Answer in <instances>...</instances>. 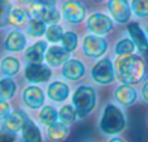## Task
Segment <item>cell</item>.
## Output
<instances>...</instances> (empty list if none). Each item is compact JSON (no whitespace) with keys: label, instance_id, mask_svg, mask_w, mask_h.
I'll use <instances>...</instances> for the list:
<instances>
[{"label":"cell","instance_id":"cell-20","mask_svg":"<svg viewBox=\"0 0 148 142\" xmlns=\"http://www.w3.org/2000/svg\"><path fill=\"white\" fill-rule=\"evenodd\" d=\"M47 136L51 142H62L68 138L69 136V129L66 124L64 123H57L47 129Z\"/></svg>","mask_w":148,"mask_h":142},{"label":"cell","instance_id":"cell-25","mask_svg":"<svg viewBox=\"0 0 148 142\" xmlns=\"http://www.w3.org/2000/svg\"><path fill=\"white\" fill-rule=\"evenodd\" d=\"M135 44L131 39L129 38H122L121 41L117 42L114 47V54L118 56H126V55H133V52L135 51Z\"/></svg>","mask_w":148,"mask_h":142},{"label":"cell","instance_id":"cell-12","mask_svg":"<svg viewBox=\"0 0 148 142\" xmlns=\"http://www.w3.org/2000/svg\"><path fill=\"white\" fill-rule=\"evenodd\" d=\"M30 119H29V116L25 112L16 110V111L10 112V114L8 115L7 119L3 120V128H4V130H8V132L16 134L17 132L23 129L25 124Z\"/></svg>","mask_w":148,"mask_h":142},{"label":"cell","instance_id":"cell-30","mask_svg":"<svg viewBox=\"0 0 148 142\" xmlns=\"http://www.w3.org/2000/svg\"><path fill=\"white\" fill-rule=\"evenodd\" d=\"M64 30L60 25H51L48 29H47L46 33V38L48 42L51 43H59V42L62 41L64 38Z\"/></svg>","mask_w":148,"mask_h":142},{"label":"cell","instance_id":"cell-38","mask_svg":"<svg viewBox=\"0 0 148 142\" xmlns=\"http://www.w3.org/2000/svg\"><path fill=\"white\" fill-rule=\"evenodd\" d=\"M95 1H97V3H100V1H104V0H95Z\"/></svg>","mask_w":148,"mask_h":142},{"label":"cell","instance_id":"cell-23","mask_svg":"<svg viewBox=\"0 0 148 142\" xmlns=\"http://www.w3.org/2000/svg\"><path fill=\"white\" fill-rule=\"evenodd\" d=\"M1 73L7 77H13L20 70V61L13 56H5L0 63Z\"/></svg>","mask_w":148,"mask_h":142},{"label":"cell","instance_id":"cell-1","mask_svg":"<svg viewBox=\"0 0 148 142\" xmlns=\"http://www.w3.org/2000/svg\"><path fill=\"white\" fill-rule=\"evenodd\" d=\"M146 61L139 55H126L116 60V77L123 85H136L146 76Z\"/></svg>","mask_w":148,"mask_h":142},{"label":"cell","instance_id":"cell-15","mask_svg":"<svg viewBox=\"0 0 148 142\" xmlns=\"http://www.w3.org/2000/svg\"><path fill=\"white\" fill-rule=\"evenodd\" d=\"M127 31L130 34L131 41L134 42L136 50L140 54H147L148 52V39L146 37V33L142 30V28L139 26V23L131 22L127 25Z\"/></svg>","mask_w":148,"mask_h":142},{"label":"cell","instance_id":"cell-13","mask_svg":"<svg viewBox=\"0 0 148 142\" xmlns=\"http://www.w3.org/2000/svg\"><path fill=\"white\" fill-rule=\"evenodd\" d=\"M46 61L48 67L56 68V67H64L69 61V52L65 51L62 47L59 46H51L46 52Z\"/></svg>","mask_w":148,"mask_h":142},{"label":"cell","instance_id":"cell-10","mask_svg":"<svg viewBox=\"0 0 148 142\" xmlns=\"http://www.w3.org/2000/svg\"><path fill=\"white\" fill-rule=\"evenodd\" d=\"M52 76V70L44 64H27L25 68V78L31 83L47 82Z\"/></svg>","mask_w":148,"mask_h":142},{"label":"cell","instance_id":"cell-8","mask_svg":"<svg viewBox=\"0 0 148 142\" xmlns=\"http://www.w3.org/2000/svg\"><path fill=\"white\" fill-rule=\"evenodd\" d=\"M62 17L70 23H81L86 18V8L79 0H65L62 3Z\"/></svg>","mask_w":148,"mask_h":142},{"label":"cell","instance_id":"cell-7","mask_svg":"<svg viewBox=\"0 0 148 142\" xmlns=\"http://www.w3.org/2000/svg\"><path fill=\"white\" fill-rule=\"evenodd\" d=\"M87 28L94 35H105L113 29V21L104 13H92L87 18Z\"/></svg>","mask_w":148,"mask_h":142},{"label":"cell","instance_id":"cell-37","mask_svg":"<svg viewBox=\"0 0 148 142\" xmlns=\"http://www.w3.org/2000/svg\"><path fill=\"white\" fill-rule=\"evenodd\" d=\"M18 1H21V3H27V4H30V3H33L34 0H18Z\"/></svg>","mask_w":148,"mask_h":142},{"label":"cell","instance_id":"cell-36","mask_svg":"<svg viewBox=\"0 0 148 142\" xmlns=\"http://www.w3.org/2000/svg\"><path fill=\"white\" fill-rule=\"evenodd\" d=\"M108 142H125L122 140V138H120V137H113V138H110Z\"/></svg>","mask_w":148,"mask_h":142},{"label":"cell","instance_id":"cell-17","mask_svg":"<svg viewBox=\"0 0 148 142\" xmlns=\"http://www.w3.org/2000/svg\"><path fill=\"white\" fill-rule=\"evenodd\" d=\"M4 47L9 52H20L26 47V38L21 31L13 30L7 35L4 41Z\"/></svg>","mask_w":148,"mask_h":142},{"label":"cell","instance_id":"cell-18","mask_svg":"<svg viewBox=\"0 0 148 142\" xmlns=\"http://www.w3.org/2000/svg\"><path fill=\"white\" fill-rule=\"evenodd\" d=\"M47 94H48V98L51 101L64 102L69 97L70 89L66 83L61 82V81H55V82L49 83V86L47 88Z\"/></svg>","mask_w":148,"mask_h":142},{"label":"cell","instance_id":"cell-14","mask_svg":"<svg viewBox=\"0 0 148 142\" xmlns=\"http://www.w3.org/2000/svg\"><path fill=\"white\" fill-rule=\"evenodd\" d=\"M47 42L39 41L26 48L25 51V59L29 64H43V60H46V52H47Z\"/></svg>","mask_w":148,"mask_h":142},{"label":"cell","instance_id":"cell-21","mask_svg":"<svg viewBox=\"0 0 148 142\" xmlns=\"http://www.w3.org/2000/svg\"><path fill=\"white\" fill-rule=\"evenodd\" d=\"M23 142H42V134L39 128L35 125V123L29 120L25 124L23 129L21 130Z\"/></svg>","mask_w":148,"mask_h":142},{"label":"cell","instance_id":"cell-6","mask_svg":"<svg viewBox=\"0 0 148 142\" xmlns=\"http://www.w3.org/2000/svg\"><path fill=\"white\" fill-rule=\"evenodd\" d=\"M83 52L87 57L97 59L104 56L108 50V43L104 38L99 35H86L83 38Z\"/></svg>","mask_w":148,"mask_h":142},{"label":"cell","instance_id":"cell-27","mask_svg":"<svg viewBox=\"0 0 148 142\" xmlns=\"http://www.w3.org/2000/svg\"><path fill=\"white\" fill-rule=\"evenodd\" d=\"M25 21H26V12L23 9H20V8L12 9L7 17V23L13 26V28H18V26L23 25Z\"/></svg>","mask_w":148,"mask_h":142},{"label":"cell","instance_id":"cell-26","mask_svg":"<svg viewBox=\"0 0 148 142\" xmlns=\"http://www.w3.org/2000/svg\"><path fill=\"white\" fill-rule=\"evenodd\" d=\"M47 23L43 22L42 20H36V18H33V20L29 22L27 25V33L30 37H34V38H39L43 34L47 33Z\"/></svg>","mask_w":148,"mask_h":142},{"label":"cell","instance_id":"cell-22","mask_svg":"<svg viewBox=\"0 0 148 142\" xmlns=\"http://www.w3.org/2000/svg\"><path fill=\"white\" fill-rule=\"evenodd\" d=\"M39 120L44 127L49 128L52 125L57 124L59 120V112L56 111V108L52 106H46L42 108V111L39 112Z\"/></svg>","mask_w":148,"mask_h":142},{"label":"cell","instance_id":"cell-31","mask_svg":"<svg viewBox=\"0 0 148 142\" xmlns=\"http://www.w3.org/2000/svg\"><path fill=\"white\" fill-rule=\"evenodd\" d=\"M131 9L136 17H148V0H131Z\"/></svg>","mask_w":148,"mask_h":142},{"label":"cell","instance_id":"cell-2","mask_svg":"<svg viewBox=\"0 0 148 142\" xmlns=\"http://www.w3.org/2000/svg\"><path fill=\"white\" fill-rule=\"evenodd\" d=\"M99 127L104 134L113 136L122 132L126 127V120L122 111L114 104H107L103 111Z\"/></svg>","mask_w":148,"mask_h":142},{"label":"cell","instance_id":"cell-34","mask_svg":"<svg viewBox=\"0 0 148 142\" xmlns=\"http://www.w3.org/2000/svg\"><path fill=\"white\" fill-rule=\"evenodd\" d=\"M16 136L13 133L8 132V130H3L1 136H0V142H14Z\"/></svg>","mask_w":148,"mask_h":142},{"label":"cell","instance_id":"cell-32","mask_svg":"<svg viewBox=\"0 0 148 142\" xmlns=\"http://www.w3.org/2000/svg\"><path fill=\"white\" fill-rule=\"evenodd\" d=\"M1 23L7 22V17L12 10V4L9 0H1Z\"/></svg>","mask_w":148,"mask_h":142},{"label":"cell","instance_id":"cell-16","mask_svg":"<svg viewBox=\"0 0 148 142\" xmlns=\"http://www.w3.org/2000/svg\"><path fill=\"white\" fill-rule=\"evenodd\" d=\"M136 90L130 85H120L114 91V98L121 106H131L136 101Z\"/></svg>","mask_w":148,"mask_h":142},{"label":"cell","instance_id":"cell-3","mask_svg":"<svg viewBox=\"0 0 148 142\" xmlns=\"http://www.w3.org/2000/svg\"><path fill=\"white\" fill-rule=\"evenodd\" d=\"M73 107L79 117H86L96 106V93L90 86H79L73 94Z\"/></svg>","mask_w":148,"mask_h":142},{"label":"cell","instance_id":"cell-35","mask_svg":"<svg viewBox=\"0 0 148 142\" xmlns=\"http://www.w3.org/2000/svg\"><path fill=\"white\" fill-rule=\"evenodd\" d=\"M142 97H143L144 101L148 102V81L143 85V88H142Z\"/></svg>","mask_w":148,"mask_h":142},{"label":"cell","instance_id":"cell-24","mask_svg":"<svg viewBox=\"0 0 148 142\" xmlns=\"http://www.w3.org/2000/svg\"><path fill=\"white\" fill-rule=\"evenodd\" d=\"M16 93V83L10 77H3L0 80V98L1 101L12 99Z\"/></svg>","mask_w":148,"mask_h":142},{"label":"cell","instance_id":"cell-4","mask_svg":"<svg viewBox=\"0 0 148 142\" xmlns=\"http://www.w3.org/2000/svg\"><path fill=\"white\" fill-rule=\"evenodd\" d=\"M29 13L33 18L42 20L43 22L51 25H57L61 18V14L57 8L52 4H43V3L33 1L29 4Z\"/></svg>","mask_w":148,"mask_h":142},{"label":"cell","instance_id":"cell-33","mask_svg":"<svg viewBox=\"0 0 148 142\" xmlns=\"http://www.w3.org/2000/svg\"><path fill=\"white\" fill-rule=\"evenodd\" d=\"M9 114H10V106L5 101H1L0 102V117L4 120L7 119Z\"/></svg>","mask_w":148,"mask_h":142},{"label":"cell","instance_id":"cell-11","mask_svg":"<svg viewBox=\"0 0 148 142\" xmlns=\"http://www.w3.org/2000/svg\"><path fill=\"white\" fill-rule=\"evenodd\" d=\"M22 101L25 106L31 110L42 108V106L44 104V93L39 86L30 85L23 90Z\"/></svg>","mask_w":148,"mask_h":142},{"label":"cell","instance_id":"cell-9","mask_svg":"<svg viewBox=\"0 0 148 142\" xmlns=\"http://www.w3.org/2000/svg\"><path fill=\"white\" fill-rule=\"evenodd\" d=\"M108 10L114 18L116 22L126 23L131 17V5L126 0H109L108 1Z\"/></svg>","mask_w":148,"mask_h":142},{"label":"cell","instance_id":"cell-28","mask_svg":"<svg viewBox=\"0 0 148 142\" xmlns=\"http://www.w3.org/2000/svg\"><path fill=\"white\" fill-rule=\"evenodd\" d=\"M77 116H78V114H77L75 108L73 106H69V104L62 106L59 111V119L64 124H73L77 120Z\"/></svg>","mask_w":148,"mask_h":142},{"label":"cell","instance_id":"cell-29","mask_svg":"<svg viewBox=\"0 0 148 142\" xmlns=\"http://www.w3.org/2000/svg\"><path fill=\"white\" fill-rule=\"evenodd\" d=\"M61 47L69 54L73 52L78 47V37H77V34L73 33V31H66L61 41Z\"/></svg>","mask_w":148,"mask_h":142},{"label":"cell","instance_id":"cell-5","mask_svg":"<svg viewBox=\"0 0 148 142\" xmlns=\"http://www.w3.org/2000/svg\"><path fill=\"white\" fill-rule=\"evenodd\" d=\"M91 77L99 85H109L114 81V69L113 64L109 59H101L92 67L91 69Z\"/></svg>","mask_w":148,"mask_h":142},{"label":"cell","instance_id":"cell-19","mask_svg":"<svg viewBox=\"0 0 148 142\" xmlns=\"http://www.w3.org/2000/svg\"><path fill=\"white\" fill-rule=\"evenodd\" d=\"M62 76L69 81H78L84 76V65L79 60H69L62 67Z\"/></svg>","mask_w":148,"mask_h":142}]
</instances>
